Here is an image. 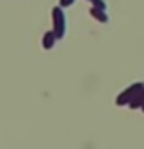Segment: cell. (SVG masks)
Instances as JSON below:
<instances>
[{"label":"cell","mask_w":144,"mask_h":149,"mask_svg":"<svg viewBox=\"0 0 144 149\" xmlns=\"http://www.w3.org/2000/svg\"><path fill=\"white\" fill-rule=\"evenodd\" d=\"M57 42H58V38H57L55 31H48L46 35L42 36V47H44V49H53Z\"/></svg>","instance_id":"cell-3"},{"label":"cell","mask_w":144,"mask_h":149,"mask_svg":"<svg viewBox=\"0 0 144 149\" xmlns=\"http://www.w3.org/2000/svg\"><path fill=\"white\" fill-rule=\"evenodd\" d=\"M142 111H144V104H142Z\"/></svg>","instance_id":"cell-7"},{"label":"cell","mask_w":144,"mask_h":149,"mask_svg":"<svg viewBox=\"0 0 144 149\" xmlns=\"http://www.w3.org/2000/svg\"><path fill=\"white\" fill-rule=\"evenodd\" d=\"M75 4V0H60V7H70V6H73Z\"/></svg>","instance_id":"cell-6"},{"label":"cell","mask_w":144,"mask_h":149,"mask_svg":"<svg viewBox=\"0 0 144 149\" xmlns=\"http://www.w3.org/2000/svg\"><path fill=\"white\" fill-rule=\"evenodd\" d=\"M89 2H91V0H89Z\"/></svg>","instance_id":"cell-8"},{"label":"cell","mask_w":144,"mask_h":149,"mask_svg":"<svg viewBox=\"0 0 144 149\" xmlns=\"http://www.w3.org/2000/svg\"><path fill=\"white\" fill-rule=\"evenodd\" d=\"M131 98H133V93H131V89L128 87L124 93H120V95L117 96V106H126V104L131 102Z\"/></svg>","instance_id":"cell-4"},{"label":"cell","mask_w":144,"mask_h":149,"mask_svg":"<svg viewBox=\"0 0 144 149\" xmlns=\"http://www.w3.org/2000/svg\"><path fill=\"white\" fill-rule=\"evenodd\" d=\"M89 15L95 18V20H98L100 24H108L110 22V17H108V11L106 9H98V7H91L89 9Z\"/></svg>","instance_id":"cell-2"},{"label":"cell","mask_w":144,"mask_h":149,"mask_svg":"<svg viewBox=\"0 0 144 149\" xmlns=\"http://www.w3.org/2000/svg\"><path fill=\"white\" fill-rule=\"evenodd\" d=\"M53 31H55L58 40H62L66 36V15L60 6L53 7Z\"/></svg>","instance_id":"cell-1"},{"label":"cell","mask_w":144,"mask_h":149,"mask_svg":"<svg viewBox=\"0 0 144 149\" xmlns=\"http://www.w3.org/2000/svg\"><path fill=\"white\" fill-rule=\"evenodd\" d=\"M91 4H93V7H98V9H106V11H108V4H106L104 0H91Z\"/></svg>","instance_id":"cell-5"}]
</instances>
